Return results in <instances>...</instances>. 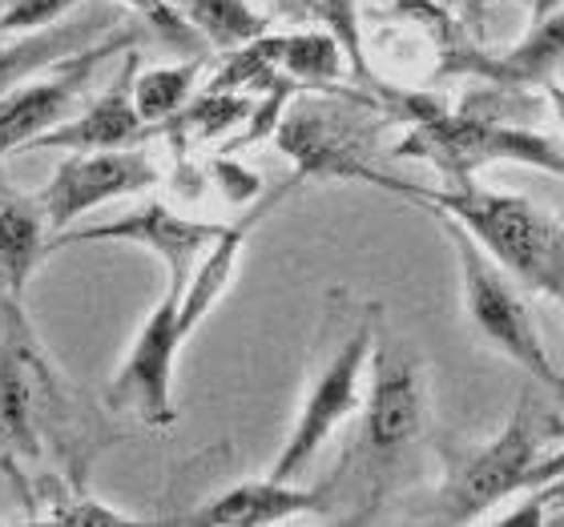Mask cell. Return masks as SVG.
Masks as SVG:
<instances>
[{"mask_svg": "<svg viewBox=\"0 0 564 527\" xmlns=\"http://www.w3.org/2000/svg\"><path fill=\"white\" fill-rule=\"evenodd\" d=\"M359 182L388 189L395 198H408L423 210L459 222L520 282V290L549 294V298L564 303V222L532 198L505 194V189H484L476 182L415 186V182L379 174L371 165H364Z\"/></svg>", "mask_w": 564, "mask_h": 527, "instance_id": "obj_1", "label": "cell"}, {"mask_svg": "<svg viewBox=\"0 0 564 527\" xmlns=\"http://www.w3.org/2000/svg\"><path fill=\"white\" fill-rule=\"evenodd\" d=\"M440 218V213H435ZM447 242L456 250L459 266V290H464V315H468L476 339L496 351L500 359L517 363L520 371L544 387H553L564 395V378L556 371L553 354L544 347L541 330L532 322L529 303L520 298V282L508 274L476 238L452 218H440Z\"/></svg>", "mask_w": 564, "mask_h": 527, "instance_id": "obj_2", "label": "cell"}, {"mask_svg": "<svg viewBox=\"0 0 564 527\" xmlns=\"http://www.w3.org/2000/svg\"><path fill=\"white\" fill-rule=\"evenodd\" d=\"M395 157L432 165L444 182H471L484 165L512 162L532 165L544 174L564 177V145L524 125H505L492 118H471V113H447L415 121L412 130L395 141Z\"/></svg>", "mask_w": 564, "mask_h": 527, "instance_id": "obj_3", "label": "cell"}, {"mask_svg": "<svg viewBox=\"0 0 564 527\" xmlns=\"http://www.w3.org/2000/svg\"><path fill=\"white\" fill-rule=\"evenodd\" d=\"M376 310L379 306H367V315L330 347V354L323 359V366H318L311 387H306L303 403L294 410L291 431L282 439L279 455H274L267 475H274V480H299L318 459L323 443L359 410L367 363H371V351H376V339H379Z\"/></svg>", "mask_w": 564, "mask_h": 527, "instance_id": "obj_4", "label": "cell"}, {"mask_svg": "<svg viewBox=\"0 0 564 527\" xmlns=\"http://www.w3.org/2000/svg\"><path fill=\"white\" fill-rule=\"evenodd\" d=\"M544 455V431L536 410L529 407V391L520 395L505 431L484 447L468 451L456 468L447 471L444 487L435 495L432 524H476L484 512L505 504L512 495L529 492L532 468Z\"/></svg>", "mask_w": 564, "mask_h": 527, "instance_id": "obj_5", "label": "cell"}, {"mask_svg": "<svg viewBox=\"0 0 564 527\" xmlns=\"http://www.w3.org/2000/svg\"><path fill=\"white\" fill-rule=\"evenodd\" d=\"M138 24H113L106 36H97L94 45L53 61L41 73L24 77L12 94L0 97V162L12 153L33 150L36 138H45L48 130H57L61 121H69L85 89L94 85L97 69L109 57H126L130 48H138Z\"/></svg>", "mask_w": 564, "mask_h": 527, "instance_id": "obj_6", "label": "cell"}, {"mask_svg": "<svg viewBox=\"0 0 564 527\" xmlns=\"http://www.w3.org/2000/svg\"><path fill=\"white\" fill-rule=\"evenodd\" d=\"M186 327H182V290L165 286L141 330L133 334L130 351L121 359L118 375L106 391V407L113 415L165 431L177 422L174 407V375H177V354L186 342Z\"/></svg>", "mask_w": 564, "mask_h": 527, "instance_id": "obj_7", "label": "cell"}, {"mask_svg": "<svg viewBox=\"0 0 564 527\" xmlns=\"http://www.w3.org/2000/svg\"><path fill=\"white\" fill-rule=\"evenodd\" d=\"M162 182V169L153 162L150 150L138 145H121V150H89V153H69L65 162L53 169L45 189L36 194L41 210L48 218L53 234L73 230V222H82L85 213H94L97 206H109L118 198H130Z\"/></svg>", "mask_w": 564, "mask_h": 527, "instance_id": "obj_8", "label": "cell"}, {"mask_svg": "<svg viewBox=\"0 0 564 527\" xmlns=\"http://www.w3.org/2000/svg\"><path fill=\"white\" fill-rule=\"evenodd\" d=\"M226 226L218 222H202V218H186V213H174L162 201H145L138 210L121 213L113 222L101 226H82V230H65L48 242V254L69 246H94V242H121V246H138L150 250L153 259L162 262L170 282L165 286H177L186 294L189 278H194V266L202 262V254L218 242Z\"/></svg>", "mask_w": 564, "mask_h": 527, "instance_id": "obj_9", "label": "cell"}, {"mask_svg": "<svg viewBox=\"0 0 564 527\" xmlns=\"http://www.w3.org/2000/svg\"><path fill=\"white\" fill-rule=\"evenodd\" d=\"M423 431L420 371L400 347L376 339L371 351V391L364 398V447L367 455L391 459Z\"/></svg>", "mask_w": 564, "mask_h": 527, "instance_id": "obj_10", "label": "cell"}, {"mask_svg": "<svg viewBox=\"0 0 564 527\" xmlns=\"http://www.w3.org/2000/svg\"><path fill=\"white\" fill-rule=\"evenodd\" d=\"M138 48H130L121 57L118 77L101 89V94L73 113L69 121H61L57 130H48L45 138L33 141V150H61V153H89V150H121V145H141V141L158 133L145 125L133 101V81H138Z\"/></svg>", "mask_w": 564, "mask_h": 527, "instance_id": "obj_11", "label": "cell"}, {"mask_svg": "<svg viewBox=\"0 0 564 527\" xmlns=\"http://www.w3.org/2000/svg\"><path fill=\"white\" fill-rule=\"evenodd\" d=\"M303 182H306V177L294 169L286 182H279V186L267 189V194H262L254 206H247V213L226 226L223 234H218V242H214V246L202 254V262L194 266V278H189L186 294H182V327H186V334H194V330L202 327V318L210 315L214 306L223 303V294L230 290V282H235V270H238V259H242V250H247L250 234H254V226H259L267 213L279 210L282 201L291 198V194L303 186Z\"/></svg>", "mask_w": 564, "mask_h": 527, "instance_id": "obj_12", "label": "cell"}, {"mask_svg": "<svg viewBox=\"0 0 564 527\" xmlns=\"http://www.w3.org/2000/svg\"><path fill=\"white\" fill-rule=\"evenodd\" d=\"M327 512V487H299L294 480H247L214 495L198 512H189L182 524L194 527H271L294 516H318Z\"/></svg>", "mask_w": 564, "mask_h": 527, "instance_id": "obj_13", "label": "cell"}, {"mask_svg": "<svg viewBox=\"0 0 564 527\" xmlns=\"http://www.w3.org/2000/svg\"><path fill=\"white\" fill-rule=\"evenodd\" d=\"M464 69L500 85V89H520V85H549L553 73L564 69V4L549 12L544 21H532V29L508 48L505 57H468Z\"/></svg>", "mask_w": 564, "mask_h": 527, "instance_id": "obj_14", "label": "cell"}, {"mask_svg": "<svg viewBox=\"0 0 564 527\" xmlns=\"http://www.w3.org/2000/svg\"><path fill=\"white\" fill-rule=\"evenodd\" d=\"M109 29H113L109 17L89 12L82 21H57V24H48V29H36V33H21V36H12V41H4V45H0V97L12 94L24 77L41 73L45 65H53V61L69 57V53H77V48H85V45H94L97 36H106Z\"/></svg>", "mask_w": 564, "mask_h": 527, "instance_id": "obj_15", "label": "cell"}, {"mask_svg": "<svg viewBox=\"0 0 564 527\" xmlns=\"http://www.w3.org/2000/svg\"><path fill=\"white\" fill-rule=\"evenodd\" d=\"M48 218L41 210V201L9 194L0 201V290L24 303L29 278L36 274V266H45L48 254Z\"/></svg>", "mask_w": 564, "mask_h": 527, "instance_id": "obj_16", "label": "cell"}, {"mask_svg": "<svg viewBox=\"0 0 564 527\" xmlns=\"http://www.w3.org/2000/svg\"><path fill=\"white\" fill-rule=\"evenodd\" d=\"M202 65H206V53H189L186 61L177 65H153V69H138V81H133V101H138V113L145 118V125H162L174 113L194 101V89H198Z\"/></svg>", "mask_w": 564, "mask_h": 527, "instance_id": "obj_17", "label": "cell"}, {"mask_svg": "<svg viewBox=\"0 0 564 527\" xmlns=\"http://www.w3.org/2000/svg\"><path fill=\"white\" fill-rule=\"evenodd\" d=\"M343 69H351L347 53L327 29H299L282 36V73L299 89H335Z\"/></svg>", "mask_w": 564, "mask_h": 527, "instance_id": "obj_18", "label": "cell"}, {"mask_svg": "<svg viewBox=\"0 0 564 527\" xmlns=\"http://www.w3.org/2000/svg\"><path fill=\"white\" fill-rule=\"evenodd\" d=\"M36 524H57V527H133L145 524L138 516H126L118 507L101 504L85 492V483H61V480H36Z\"/></svg>", "mask_w": 564, "mask_h": 527, "instance_id": "obj_19", "label": "cell"}, {"mask_svg": "<svg viewBox=\"0 0 564 527\" xmlns=\"http://www.w3.org/2000/svg\"><path fill=\"white\" fill-rule=\"evenodd\" d=\"M174 4L218 53H235L238 45L267 33V17L250 0H174Z\"/></svg>", "mask_w": 564, "mask_h": 527, "instance_id": "obj_20", "label": "cell"}, {"mask_svg": "<svg viewBox=\"0 0 564 527\" xmlns=\"http://www.w3.org/2000/svg\"><path fill=\"white\" fill-rule=\"evenodd\" d=\"M254 113V101L247 94H223V89H206L198 101H189L182 113L158 125V133H170L174 141H214L230 133L235 125H247Z\"/></svg>", "mask_w": 564, "mask_h": 527, "instance_id": "obj_21", "label": "cell"}, {"mask_svg": "<svg viewBox=\"0 0 564 527\" xmlns=\"http://www.w3.org/2000/svg\"><path fill=\"white\" fill-rule=\"evenodd\" d=\"M311 24L327 29L335 41L347 53V65H351V77L359 85H376V73H371V61H367L364 48V17H359V0H311Z\"/></svg>", "mask_w": 564, "mask_h": 527, "instance_id": "obj_22", "label": "cell"}, {"mask_svg": "<svg viewBox=\"0 0 564 527\" xmlns=\"http://www.w3.org/2000/svg\"><path fill=\"white\" fill-rule=\"evenodd\" d=\"M121 4L130 12H138L153 33L162 36V41H170L174 48H182V53H194V57H198L202 45H206L202 33L186 21V12L177 9L174 0H121Z\"/></svg>", "mask_w": 564, "mask_h": 527, "instance_id": "obj_23", "label": "cell"}, {"mask_svg": "<svg viewBox=\"0 0 564 527\" xmlns=\"http://www.w3.org/2000/svg\"><path fill=\"white\" fill-rule=\"evenodd\" d=\"M82 0H4V12H0V33H36V29H48V24L65 21Z\"/></svg>", "mask_w": 564, "mask_h": 527, "instance_id": "obj_24", "label": "cell"}, {"mask_svg": "<svg viewBox=\"0 0 564 527\" xmlns=\"http://www.w3.org/2000/svg\"><path fill=\"white\" fill-rule=\"evenodd\" d=\"M206 174H210L214 186L223 189V198L230 201V206H254V201L262 198V177L254 174V169H247L238 157H230V153L214 157V162L206 165Z\"/></svg>", "mask_w": 564, "mask_h": 527, "instance_id": "obj_25", "label": "cell"}, {"mask_svg": "<svg viewBox=\"0 0 564 527\" xmlns=\"http://www.w3.org/2000/svg\"><path fill=\"white\" fill-rule=\"evenodd\" d=\"M564 480V447L549 451V455L536 459V468H532V480H529V492L532 487H544V483H561Z\"/></svg>", "mask_w": 564, "mask_h": 527, "instance_id": "obj_26", "label": "cell"}, {"mask_svg": "<svg viewBox=\"0 0 564 527\" xmlns=\"http://www.w3.org/2000/svg\"><path fill=\"white\" fill-rule=\"evenodd\" d=\"M274 17L291 24H311V0H267Z\"/></svg>", "mask_w": 564, "mask_h": 527, "instance_id": "obj_27", "label": "cell"}, {"mask_svg": "<svg viewBox=\"0 0 564 527\" xmlns=\"http://www.w3.org/2000/svg\"><path fill=\"white\" fill-rule=\"evenodd\" d=\"M561 4H564V0H529L532 21H544V17H549V12H556Z\"/></svg>", "mask_w": 564, "mask_h": 527, "instance_id": "obj_28", "label": "cell"}, {"mask_svg": "<svg viewBox=\"0 0 564 527\" xmlns=\"http://www.w3.org/2000/svg\"><path fill=\"white\" fill-rule=\"evenodd\" d=\"M549 97H553L556 118H561V125H564V89H561V85H553V81H549Z\"/></svg>", "mask_w": 564, "mask_h": 527, "instance_id": "obj_29", "label": "cell"}, {"mask_svg": "<svg viewBox=\"0 0 564 527\" xmlns=\"http://www.w3.org/2000/svg\"><path fill=\"white\" fill-rule=\"evenodd\" d=\"M0 12H4V0H0Z\"/></svg>", "mask_w": 564, "mask_h": 527, "instance_id": "obj_30", "label": "cell"}, {"mask_svg": "<svg viewBox=\"0 0 564 527\" xmlns=\"http://www.w3.org/2000/svg\"><path fill=\"white\" fill-rule=\"evenodd\" d=\"M520 4H529V0H520Z\"/></svg>", "mask_w": 564, "mask_h": 527, "instance_id": "obj_31", "label": "cell"}, {"mask_svg": "<svg viewBox=\"0 0 564 527\" xmlns=\"http://www.w3.org/2000/svg\"><path fill=\"white\" fill-rule=\"evenodd\" d=\"M561 431H564V427H561Z\"/></svg>", "mask_w": 564, "mask_h": 527, "instance_id": "obj_32", "label": "cell"}]
</instances>
